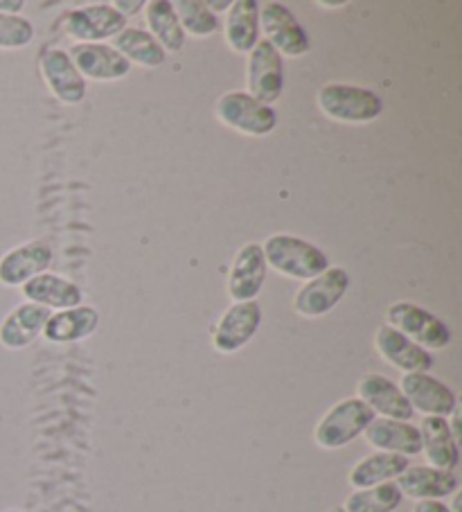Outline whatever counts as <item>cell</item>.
<instances>
[{
    "mask_svg": "<svg viewBox=\"0 0 462 512\" xmlns=\"http://www.w3.org/2000/svg\"><path fill=\"white\" fill-rule=\"evenodd\" d=\"M266 267L291 280H312L330 269L327 255L316 244L296 235H271L262 244Z\"/></svg>",
    "mask_w": 462,
    "mask_h": 512,
    "instance_id": "obj_1",
    "label": "cell"
},
{
    "mask_svg": "<svg viewBox=\"0 0 462 512\" xmlns=\"http://www.w3.org/2000/svg\"><path fill=\"white\" fill-rule=\"evenodd\" d=\"M316 102L325 118L343 122V125H368L384 111V102L377 93L352 84H325L318 91Z\"/></svg>",
    "mask_w": 462,
    "mask_h": 512,
    "instance_id": "obj_2",
    "label": "cell"
},
{
    "mask_svg": "<svg viewBox=\"0 0 462 512\" xmlns=\"http://www.w3.org/2000/svg\"><path fill=\"white\" fill-rule=\"evenodd\" d=\"M377 416L372 413L359 397H345V400L336 402L325 416L318 420L314 429V443L334 452V449L348 447L352 440L363 436V431Z\"/></svg>",
    "mask_w": 462,
    "mask_h": 512,
    "instance_id": "obj_3",
    "label": "cell"
},
{
    "mask_svg": "<svg viewBox=\"0 0 462 512\" xmlns=\"http://www.w3.org/2000/svg\"><path fill=\"white\" fill-rule=\"evenodd\" d=\"M217 120L221 125L242 136L264 138L278 127V113L269 104L257 102L246 91H228L215 104Z\"/></svg>",
    "mask_w": 462,
    "mask_h": 512,
    "instance_id": "obj_4",
    "label": "cell"
},
{
    "mask_svg": "<svg viewBox=\"0 0 462 512\" xmlns=\"http://www.w3.org/2000/svg\"><path fill=\"white\" fill-rule=\"evenodd\" d=\"M386 319V325L404 334L408 341H413L415 346H420L426 352L444 350L451 343V330L447 325L420 305L399 300V303L388 307Z\"/></svg>",
    "mask_w": 462,
    "mask_h": 512,
    "instance_id": "obj_5",
    "label": "cell"
},
{
    "mask_svg": "<svg viewBox=\"0 0 462 512\" xmlns=\"http://www.w3.org/2000/svg\"><path fill=\"white\" fill-rule=\"evenodd\" d=\"M350 289V273L330 267L321 276L307 280L293 296V312L302 319H321L330 314Z\"/></svg>",
    "mask_w": 462,
    "mask_h": 512,
    "instance_id": "obj_6",
    "label": "cell"
},
{
    "mask_svg": "<svg viewBox=\"0 0 462 512\" xmlns=\"http://www.w3.org/2000/svg\"><path fill=\"white\" fill-rule=\"evenodd\" d=\"M246 84L248 95H253L257 102L271 104L278 102L284 91V68L282 57L269 41L260 39L257 46L248 52L246 61Z\"/></svg>",
    "mask_w": 462,
    "mask_h": 512,
    "instance_id": "obj_7",
    "label": "cell"
},
{
    "mask_svg": "<svg viewBox=\"0 0 462 512\" xmlns=\"http://www.w3.org/2000/svg\"><path fill=\"white\" fill-rule=\"evenodd\" d=\"M260 30L266 34L264 41H269L280 52V57L298 59L309 52V37L305 28L296 19V14L282 3L269 0V3L260 5Z\"/></svg>",
    "mask_w": 462,
    "mask_h": 512,
    "instance_id": "obj_8",
    "label": "cell"
},
{
    "mask_svg": "<svg viewBox=\"0 0 462 512\" xmlns=\"http://www.w3.org/2000/svg\"><path fill=\"white\" fill-rule=\"evenodd\" d=\"M262 307L255 300L233 303L221 314L215 330H212V348L221 355H233L253 341L262 325Z\"/></svg>",
    "mask_w": 462,
    "mask_h": 512,
    "instance_id": "obj_9",
    "label": "cell"
},
{
    "mask_svg": "<svg viewBox=\"0 0 462 512\" xmlns=\"http://www.w3.org/2000/svg\"><path fill=\"white\" fill-rule=\"evenodd\" d=\"M399 388H402L411 409L420 411L424 418H449L458 406L456 393L429 373L404 375Z\"/></svg>",
    "mask_w": 462,
    "mask_h": 512,
    "instance_id": "obj_10",
    "label": "cell"
},
{
    "mask_svg": "<svg viewBox=\"0 0 462 512\" xmlns=\"http://www.w3.org/2000/svg\"><path fill=\"white\" fill-rule=\"evenodd\" d=\"M127 28V19L113 10L109 3L79 7L64 19V30L77 43H104Z\"/></svg>",
    "mask_w": 462,
    "mask_h": 512,
    "instance_id": "obj_11",
    "label": "cell"
},
{
    "mask_svg": "<svg viewBox=\"0 0 462 512\" xmlns=\"http://www.w3.org/2000/svg\"><path fill=\"white\" fill-rule=\"evenodd\" d=\"M79 75L91 82H115L129 75L131 64L109 43H75L68 52Z\"/></svg>",
    "mask_w": 462,
    "mask_h": 512,
    "instance_id": "obj_12",
    "label": "cell"
},
{
    "mask_svg": "<svg viewBox=\"0 0 462 512\" xmlns=\"http://www.w3.org/2000/svg\"><path fill=\"white\" fill-rule=\"evenodd\" d=\"M266 260L262 253V244L248 242L242 249L237 251L233 267L228 273V296L235 300V303H248V300H255L260 296L266 280Z\"/></svg>",
    "mask_w": 462,
    "mask_h": 512,
    "instance_id": "obj_13",
    "label": "cell"
},
{
    "mask_svg": "<svg viewBox=\"0 0 462 512\" xmlns=\"http://www.w3.org/2000/svg\"><path fill=\"white\" fill-rule=\"evenodd\" d=\"M357 397L379 418L411 422L415 411L395 382L379 373H368L359 379Z\"/></svg>",
    "mask_w": 462,
    "mask_h": 512,
    "instance_id": "obj_14",
    "label": "cell"
},
{
    "mask_svg": "<svg viewBox=\"0 0 462 512\" xmlns=\"http://www.w3.org/2000/svg\"><path fill=\"white\" fill-rule=\"evenodd\" d=\"M41 75L46 79L48 88L59 102L75 107L86 97V79L79 75L73 61H70L68 52L59 48H50L41 52L39 59Z\"/></svg>",
    "mask_w": 462,
    "mask_h": 512,
    "instance_id": "obj_15",
    "label": "cell"
},
{
    "mask_svg": "<svg viewBox=\"0 0 462 512\" xmlns=\"http://www.w3.org/2000/svg\"><path fill=\"white\" fill-rule=\"evenodd\" d=\"M52 264V249L43 242H28L0 258V285L23 287L25 282L46 273Z\"/></svg>",
    "mask_w": 462,
    "mask_h": 512,
    "instance_id": "obj_16",
    "label": "cell"
},
{
    "mask_svg": "<svg viewBox=\"0 0 462 512\" xmlns=\"http://www.w3.org/2000/svg\"><path fill=\"white\" fill-rule=\"evenodd\" d=\"M366 443L377 449V452L397 454V456H417L422 452V438L420 429L411 422L404 420H388V418H375L363 431Z\"/></svg>",
    "mask_w": 462,
    "mask_h": 512,
    "instance_id": "obj_17",
    "label": "cell"
},
{
    "mask_svg": "<svg viewBox=\"0 0 462 512\" xmlns=\"http://www.w3.org/2000/svg\"><path fill=\"white\" fill-rule=\"evenodd\" d=\"M402 497L415 501H442L458 492V476L453 472L435 470L429 465H408V470L395 481Z\"/></svg>",
    "mask_w": 462,
    "mask_h": 512,
    "instance_id": "obj_18",
    "label": "cell"
},
{
    "mask_svg": "<svg viewBox=\"0 0 462 512\" xmlns=\"http://www.w3.org/2000/svg\"><path fill=\"white\" fill-rule=\"evenodd\" d=\"M375 348L386 361L397 370H402L404 375L411 373H429L433 366V357L429 352L415 346L413 341H408L404 334L390 328V325H381L375 334Z\"/></svg>",
    "mask_w": 462,
    "mask_h": 512,
    "instance_id": "obj_19",
    "label": "cell"
},
{
    "mask_svg": "<svg viewBox=\"0 0 462 512\" xmlns=\"http://www.w3.org/2000/svg\"><path fill=\"white\" fill-rule=\"evenodd\" d=\"M48 307L37 303H23L5 316L0 323V346L7 350H23L37 341L50 319Z\"/></svg>",
    "mask_w": 462,
    "mask_h": 512,
    "instance_id": "obj_20",
    "label": "cell"
},
{
    "mask_svg": "<svg viewBox=\"0 0 462 512\" xmlns=\"http://www.w3.org/2000/svg\"><path fill=\"white\" fill-rule=\"evenodd\" d=\"M23 296L28 298V303H37L48 310H73L79 307L84 300L82 289L68 278H61L57 273H41V276L32 278L21 287Z\"/></svg>",
    "mask_w": 462,
    "mask_h": 512,
    "instance_id": "obj_21",
    "label": "cell"
},
{
    "mask_svg": "<svg viewBox=\"0 0 462 512\" xmlns=\"http://www.w3.org/2000/svg\"><path fill=\"white\" fill-rule=\"evenodd\" d=\"M420 429L422 438V452L426 458V465L435 467V470L453 472L460 463V449L458 440L451 436L449 420L447 418H424Z\"/></svg>",
    "mask_w": 462,
    "mask_h": 512,
    "instance_id": "obj_22",
    "label": "cell"
},
{
    "mask_svg": "<svg viewBox=\"0 0 462 512\" xmlns=\"http://www.w3.org/2000/svg\"><path fill=\"white\" fill-rule=\"evenodd\" d=\"M224 37L228 48L237 55H248L260 41V3L257 0H235L226 12Z\"/></svg>",
    "mask_w": 462,
    "mask_h": 512,
    "instance_id": "obj_23",
    "label": "cell"
},
{
    "mask_svg": "<svg viewBox=\"0 0 462 512\" xmlns=\"http://www.w3.org/2000/svg\"><path fill=\"white\" fill-rule=\"evenodd\" d=\"M100 325V314L95 307L79 305L73 310H61L50 314V319L43 328V337L50 343H75L88 339Z\"/></svg>",
    "mask_w": 462,
    "mask_h": 512,
    "instance_id": "obj_24",
    "label": "cell"
},
{
    "mask_svg": "<svg viewBox=\"0 0 462 512\" xmlns=\"http://www.w3.org/2000/svg\"><path fill=\"white\" fill-rule=\"evenodd\" d=\"M408 458L397 456V454H386V452H375L352 467L348 474V483L354 490H366L375 488L381 483L397 481L408 470Z\"/></svg>",
    "mask_w": 462,
    "mask_h": 512,
    "instance_id": "obj_25",
    "label": "cell"
},
{
    "mask_svg": "<svg viewBox=\"0 0 462 512\" xmlns=\"http://www.w3.org/2000/svg\"><path fill=\"white\" fill-rule=\"evenodd\" d=\"M111 48H115L120 55L129 61V64H136L142 68H158L165 64L167 52L161 48L147 30L133 28L127 25L120 34H115Z\"/></svg>",
    "mask_w": 462,
    "mask_h": 512,
    "instance_id": "obj_26",
    "label": "cell"
},
{
    "mask_svg": "<svg viewBox=\"0 0 462 512\" xmlns=\"http://www.w3.org/2000/svg\"><path fill=\"white\" fill-rule=\"evenodd\" d=\"M145 21L149 28L147 32L161 43L165 52H181L185 48V34L170 0H149L145 3Z\"/></svg>",
    "mask_w": 462,
    "mask_h": 512,
    "instance_id": "obj_27",
    "label": "cell"
},
{
    "mask_svg": "<svg viewBox=\"0 0 462 512\" xmlns=\"http://www.w3.org/2000/svg\"><path fill=\"white\" fill-rule=\"evenodd\" d=\"M404 501L402 492H399L397 483H381L375 488L354 490L343 503L345 512H395L399 503Z\"/></svg>",
    "mask_w": 462,
    "mask_h": 512,
    "instance_id": "obj_28",
    "label": "cell"
},
{
    "mask_svg": "<svg viewBox=\"0 0 462 512\" xmlns=\"http://www.w3.org/2000/svg\"><path fill=\"white\" fill-rule=\"evenodd\" d=\"M172 5H174L176 19L181 23L183 34H190V37H197V39H206L219 30L217 14H212L210 7L203 3V0H176Z\"/></svg>",
    "mask_w": 462,
    "mask_h": 512,
    "instance_id": "obj_29",
    "label": "cell"
},
{
    "mask_svg": "<svg viewBox=\"0 0 462 512\" xmlns=\"http://www.w3.org/2000/svg\"><path fill=\"white\" fill-rule=\"evenodd\" d=\"M34 25L21 14H0V50H21L34 41Z\"/></svg>",
    "mask_w": 462,
    "mask_h": 512,
    "instance_id": "obj_30",
    "label": "cell"
},
{
    "mask_svg": "<svg viewBox=\"0 0 462 512\" xmlns=\"http://www.w3.org/2000/svg\"><path fill=\"white\" fill-rule=\"evenodd\" d=\"M111 7L122 19H127V16H136L138 12L145 10V0H115Z\"/></svg>",
    "mask_w": 462,
    "mask_h": 512,
    "instance_id": "obj_31",
    "label": "cell"
},
{
    "mask_svg": "<svg viewBox=\"0 0 462 512\" xmlns=\"http://www.w3.org/2000/svg\"><path fill=\"white\" fill-rule=\"evenodd\" d=\"M413 512H451V508L444 501L429 499V501H417Z\"/></svg>",
    "mask_w": 462,
    "mask_h": 512,
    "instance_id": "obj_32",
    "label": "cell"
},
{
    "mask_svg": "<svg viewBox=\"0 0 462 512\" xmlns=\"http://www.w3.org/2000/svg\"><path fill=\"white\" fill-rule=\"evenodd\" d=\"M25 7L23 0H0V14H19Z\"/></svg>",
    "mask_w": 462,
    "mask_h": 512,
    "instance_id": "obj_33",
    "label": "cell"
},
{
    "mask_svg": "<svg viewBox=\"0 0 462 512\" xmlns=\"http://www.w3.org/2000/svg\"><path fill=\"white\" fill-rule=\"evenodd\" d=\"M316 5L325 7V10H343V7H348L350 3H348V0H336V3H334V0H318Z\"/></svg>",
    "mask_w": 462,
    "mask_h": 512,
    "instance_id": "obj_34",
    "label": "cell"
},
{
    "mask_svg": "<svg viewBox=\"0 0 462 512\" xmlns=\"http://www.w3.org/2000/svg\"><path fill=\"white\" fill-rule=\"evenodd\" d=\"M208 7H210V12L212 14H217V12H228V7H230V3H224V0H221V3H215V0H212V3H206Z\"/></svg>",
    "mask_w": 462,
    "mask_h": 512,
    "instance_id": "obj_35",
    "label": "cell"
},
{
    "mask_svg": "<svg viewBox=\"0 0 462 512\" xmlns=\"http://www.w3.org/2000/svg\"><path fill=\"white\" fill-rule=\"evenodd\" d=\"M327 512H345V510H343V506H334V508H330Z\"/></svg>",
    "mask_w": 462,
    "mask_h": 512,
    "instance_id": "obj_36",
    "label": "cell"
},
{
    "mask_svg": "<svg viewBox=\"0 0 462 512\" xmlns=\"http://www.w3.org/2000/svg\"><path fill=\"white\" fill-rule=\"evenodd\" d=\"M5 512H23V510H19V508H10V510H5Z\"/></svg>",
    "mask_w": 462,
    "mask_h": 512,
    "instance_id": "obj_37",
    "label": "cell"
}]
</instances>
